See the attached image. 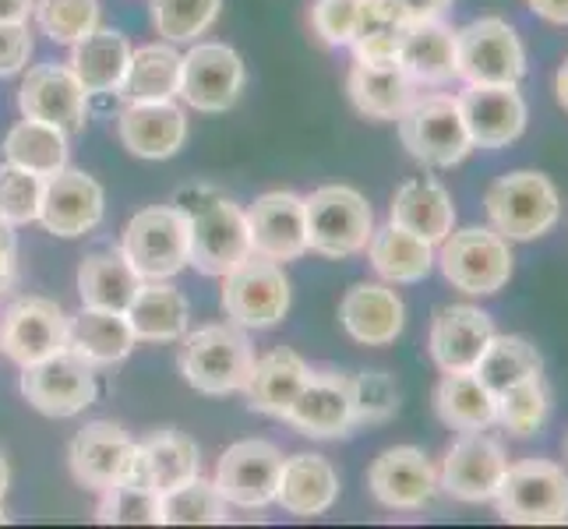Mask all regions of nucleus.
Returning a JSON list of instances; mask_svg holds the SVG:
<instances>
[{
    "label": "nucleus",
    "instance_id": "58836bf2",
    "mask_svg": "<svg viewBox=\"0 0 568 529\" xmlns=\"http://www.w3.org/2000/svg\"><path fill=\"white\" fill-rule=\"evenodd\" d=\"M435 409L453 430H487L495 424V391L474 370H445L435 388Z\"/></svg>",
    "mask_w": 568,
    "mask_h": 529
},
{
    "label": "nucleus",
    "instance_id": "c03bdc74",
    "mask_svg": "<svg viewBox=\"0 0 568 529\" xmlns=\"http://www.w3.org/2000/svg\"><path fill=\"white\" fill-rule=\"evenodd\" d=\"M223 0H152V26L166 43H199L215 26Z\"/></svg>",
    "mask_w": 568,
    "mask_h": 529
},
{
    "label": "nucleus",
    "instance_id": "6e6d98bb",
    "mask_svg": "<svg viewBox=\"0 0 568 529\" xmlns=\"http://www.w3.org/2000/svg\"><path fill=\"white\" fill-rule=\"evenodd\" d=\"M36 0H0V22H29Z\"/></svg>",
    "mask_w": 568,
    "mask_h": 529
},
{
    "label": "nucleus",
    "instance_id": "2f4dec72",
    "mask_svg": "<svg viewBox=\"0 0 568 529\" xmlns=\"http://www.w3.org/2000/svg\"><path fill=\"white\" fill-rule=\"evenodd\" d=\"M339 498V474L332 469L325 456H290L283 462V477H280V491L276 505H283L290 516L297 519H315L325 516Z\"/></svg>",
    "mask_w": 568,
    "mask_h": 529
},
{
    "label": "nucleus",
    "instance_id": "3c124183",
    "mask_svg": "<svg viewBox=\"0 0 568 529\" xmlns=\"http://www.w3.org/2000/svg\"><path fill=\"white\" fill-rule=\"evenodd\" d=\"M32 61L29 22H0V78L22 74Z\"/></svg>",
    "mask_w": 568,
    "mask_h": 529
},
{
    "label": "nucleus",
    "instance_id": "a19ab883",
    "mask_svg": "<svg viewBox=\"0 0 568 529\" xmlns=\"http://www.w3.org/2000/svg\"><path fill=\"white\" fill-rule=\"evenodd\" d=\"M474 375L495 391H505L508 385H516L523 378H534V375H544V357L540 349L523 339V336H498L487 343V349L480 353V360L474 367Z\"/></svg>",
    "mask_w": 568,
    "mask_h": 529
},
{
    "label": "nucleus",
    "instance_id": "864d4df0",
    "mask_svg": "<svg viewBox=\"0 0 568 529\" xmlns=\"http://www.w3.org/2000/svg\"><path fill=\"white\" fill-rule=\"evenodd\" d=\"M399 4L414 22H430V18H442L453 8V0H399Z\"/></svg>",
    "mask_w": 568,
    "mask_h": 529
},
{
    "label": "nucleus",
    "instance_id": "ddd939ff",
    "mask_svg": "<svg viewBox=\"0 0 568 529\" xmlns=\"http://www.w3.org/2000/svg\"><path fill=\"white\" fill-rule=\"evenodd\" d=\"M283 462H286V456L272 441L247 438V441L230 445L220 456L212 484L220 487V495L233 508H247V512H254V508H265L276 501Z\"/></svg>",
    "mask_w": 568,
    "mask_h": 529
},
{
    "label": "nucleus",
    "instance_id": "393cba45",
    "mask_svg": "<svg viewBox=\"0 0 568 529\" xmlns=\"http://www.w3.org/2000/svg\"><path fill=\"white\" fill-rule=\"evenodd\" d=\"M491 339H495V322L487 311L474 304H453L442 307L435 322H430L427 349L430 360L442 367V375L445 370H474Z\"/></svg>",
    "mask_w": 568,
    "mask_h": 529
},
{
    "label": "nucleus",
    "instance_id": "aec40b11",
    "mask_svg": "<svg viewBox=\"0 0 568 529\" xmlns=\"http://www.w3.org/2000/svg\"><path fill=\"white\" fill-rule=\"evenodd\" d=\"M367 487L392 512H414L424 508L438 491V469L414 445H396L371 462Z\"/></svg>",
    "mask_w": 568,
    "mask_h": 529
},
{
    "label": "nucleus",
    "instance_id": "1a4fd4ad",
    "mask_svg": "<svg viewBox=\"0 0 568 529\" xmlns=\"http://www.w3.org/2000/svg\"><path fill=\"white\" fill-rule=\"evenodd\" d=\"M456 61L466 85H519L526 74V50L505 18H477L456 29Z\"/></svg>",
    "mask_w": 568,
    "mask_h": 529
},
{
    "label": "nucleus",
    "instance_id": "39448f33",
    "mask_svg": "<svg viewBox=\"0 0 568 529\" xmlns=\"http://www.w3.org/2000/svg\"><path fill=\"white\" fill-rule=\"evenodd\" d=\"M513 247L498 230L466 226L453 230L435 251L442 276L469 297H491L513 279Z\"/></svg>",
    "mask_w": 568,
    "mask_h": 529
},
{
    "label": "nucleus",
    "instance_id": "603ef678",
    "mask_svg": "<svg viewBox=\"0 0 568 529\" xmlns=\"http://www.w3.org/2000/svg\"><path fill=\"white\" fill-rule=\"evenodd\" d=\"M14 254H18V241H14V226L0 220V293H8L18 279V265H14Z\"/></svg>",
    "mask_w": 568,
    "mask_h": 529
},
{
    "label": "nucleus",
    "instance_id": "f257e3e1",
    "mask_svg": "<svg viewBox=\"0 0 568 529\" xmlns=\"http://www.w3.org/2000/svg\"><path fill=\"white\" fill-rule=\"evenodd\" d=\"M191 226V268L202 276H226L244 258H251L247 212L209 184H187L173 199Z\"/></svg>",
    "mask_w": 568,
    "mask_h": 529
},
{
    "label": "nucleus",
    "instance_id": "b1692460",
    "mask_svg": "<svg viewBox=\"0 0 568 529\" xmlns=\"http://www.w3.org/2000/svg\"><path fill=\"white\" fill-rule=\"evenodd\" d=\"M116 134L121 145L139 160H170L187 142V113L178 100L160 103H124L116 113Z\"/></svg>",
    "mask_w": 568,
    "mask_h": 529
},
{
    "label": "nucleus",
    "instance_id": "a18cd8bd",
    "mask_svg": "<svg viewBox=\"0 0 568 529\" xmlns=\"http://www.w3.org/2000/svg\"><path fill=\"white\" fill-rule=\"evenodd\" d=\"M95 522L103 526H163V495L134 484H113L100 491Z\"/></svg>",
    "mask_w": 568,
    "mask_h": 529
},
{
    "label": "nucleus",
    "instance_id": "9d476101",
    "mask_svg": "<svg viewBox=\"0 0 568 529\" xmlns=\"http://www.w3.org/2000/svg\"><path fill=\"white\" fill-rule=\"evenodd\" d=\"M95 367L78 357L71 346L50 353V357L22 367V396L43 417L68 420L95 403Z\"/></svg>",
    "mask_w": 568,
    "mask_h": 529
},
{
    "label": "nucleus",
    "instance_id": "09e8293b",
    "mask_svg": "<svg viewBox=\"0 0 568 529\" xmlns=\"http://www.w3.org/2000/svg\"><path fill=\"white\" fill-rule=\"evenodd\" d=\"M354 385V427H375L396 417L399 388L385 370H361L349 378Z\"/></svg>",
    "mask_w": 568,
    "mask_h": 529
},
{
    "label": "nucleus",
    "instance_id": "4c0bfd02",
    "mask_svg": "<svg viewBox=\"0 0 568 529\" xmlns=\"http://www.w3.org/2000/svg\"><path fill=\"white\" fill-rule=\"evenodd\" d=\"M139 286H142V276L128 265V258L121 251H95L82 262V268H78L82 307L128 311Z\"/></svg>",
    "mask_w": 568,
    "mask_h": 529
},
{
    "label": "nucleus",
    "instance_id": "c756f323",
    "mask_svg": "<svg viewBox=\"0 0 568 529\" xmlns=\"http://www.w3.org/2000/svg\"><path fill=\"white\" fill-rule=\"evenodd\" d=\"M131 64V43L124 32L116 29H95L85 39H78L71 47L68 68L74 71L78 85L85 89V95H116L124 74Z\"/></svg>",
    "mask_w": 568,
    "mask_h": 529
},
{
    "label": "nucleus",
    "instance_id": "9b49d317",
    "mask_svg": "<svg viewBox=\"0 0 568 529\" xmlns=\"http://www.w3.org/2000/svg\"><path fill=\"white\" fill-rule=\"evenodd\" d=\"M290 311V279L283 265L251 254L223 276V315L241 328H272Z\"/></svg>",
    "mask_w": 568,
    "mask_h": 529
},
{
    "label": "nucleus",
    "instance_id": "412c9836",
    "mask_svg": "<svg viewBox=\"0 0 568 529\" xmlns=\"http://www.w3.org/2000/svg\"><path fill=\"white\" fill-rule=\"evenodd\" d=\"M202 474V452L199 441L184 430H155L145 441L134 445V456L128 462L124 484L149 487V491H173ZM121 484V480H116Z\"/></svg>",
    "mask_w": 568,
    "mask_h": 529
},
{
    "label": "nucleus",
    "instance_id": "c85d7f7f",
    "mask_svg": "<svg viewBox=\"0 0 568 529\" xmlns=\"http://www.w3.org/2000/svg\"><path fill=\"white\" fill-rule=\"evenodd\" d=\"M349 100L354 106L371 116V121H399V116L409 110V103L417 100V82L403 71L399 61L392 64H361L354 61L346 78Z\"/></svg>",
    "mask_w": 568,
    "mask_h": 529
},
{
    "label": "nucleus",
    "instance_id": "cd10ccee",
    "mask_svg": "<svg viewBox=\"0 0 568 529\" xmlns=\"http://www.w3.org/2000/svg\"><path fill=\"white\" fill-rule=\"evenodd\" d=\"M388 223L417 233L427 244H442L456 230V205L435 176H414L406 181L388 205Z\"/></svg>",
    "mask_w": 568,
    "mask_h": 529
},
{
    "label": "nucleus",
    "instance_id": "7ed1b4c3",
    "mask_svg": "<svg viewBox=\"0 0 568 529\" xmlns=\"http://www.w3.org/2000/svg\"><path fill=\"white\" fill-rule=\"evenodd\" d=\"M121 254L142 283H166L191 262V226L178 205H152L134 212L121 233Z\"/></svg>",
    "mask_w": 568,
    "mask_h": 529
},
{
    "label": "nucleus",
    "instance_id": "ea45409f",
    "mask_svg": "<svg viewBox=\"0 0 568 529\" xmlns=\"http://www.w3.org/2000/svg\"><path fill=\"white\" fill-rule=\"evenodd\" d=\"M68 134L43 121H18L4 139V163L39 176H53L68 166Z\"/></svg>",
    "mask_w": 568,
    "mask_h": 529
},
{
    "label": "nucleus",
    "instance_id": "423d86ee",
    "mask_svg": "<svg viewBox=\"0 0 568 529\" xmlns=\"http://www.w3.org/2000/svg\"><path fill=\"white\" fill-rule=\"evenodd\" d=\"M498 516L516 526L568 522V474L551 459H523L505 469L495 495Z\"/></svg>",
    "mask_w": 568,
    "mask_h": 529
},
{
    "label": "nucleus",
    "instance_id": "8fccbe9b",
    "mask_svg": "<svg viewBox=\"0 0 568 529\" xmlns=\"http://www.w3.org/2000/svg\"><path fill=\"white\" fill-rule=\"evenodd\" d=\"M364 0H315L311 4V29L325 47H349L361 22Z\"/></svg>",
    "mask_w": 568,
    "mask_h": 529
},
{
    "label": "nucleus",
    "instance_id": "bf43d9fd",
    "mask_svg": "<svg viewBox=\"0 0 568 529\" xmlns=\"http://www.w3.org/2000/svg\"><path fill=\"white\" fill-rule=\"evenodd\" d=\"M8 522H11V516L4 512V505H0V526H8Z\"/></svg>",
    "mask_w": 568,
    "mask_h": 529
},
{
    "label": "nucleus",
    "instance_id": "f3484780",
    "mask_svg": "<svg viewBox=\"0 0 568 529\" xmlns=\"http://www.w3.org/2000/svg\"><path fill=\"white\" fill-rule=\"evenodd\" d=\"M64 346H68V315L57 301L18 297L0 315V353L18 367H29Z\"/></svg>",
    "mask_w": 568,
    "mask_h": 529
},
{
    "label": "nucleus",
    "instance_id": "f03ea898",
    "mask_svg": "<svg viewBox=\"0 0 568 529\" xmlns=\"http://www.w3.org/2000/svg\"><path fill=\"white\" fill-rule=\"evenodd\" d=\"M178 367L184 382L202 396H230L244 391L254 370V346L241 325H202L181 339Z\"/></svg>",
    "mask_w": 568,
    "mask_h": 529
},
{
    "label": "nucleus",
    "instance_id": "4d7b16f0",
    "mask_svg": "<svg viewBox=\"0 0 568 529\" xmlns=\"http://www.w3.org/2000/svg\"><path fill=\"white\" fill-rule=\"evenodd\" d=\"M555 92H558L561 110L568 113V57H565V64H561V68H558V74H555Z\"/></svg>",
    "mask_w": 568,
    "mask_h": 529
},
{
    "label": "nucleus",
    "instance_id": "72a5a7b5",
    "mask_svg": "<svg viewBox=\"0 0 568 529\" xmlns=\"http://www.w3.org/2000/svg\"><path fill=\"white\" fill-rule=\"evenodd\" d=\"M181 64L184 53L178 43H149L142 50H131V64L116 95L124 103H160L181 95Z\"/></svg>",
    "mask_w": 568,
    "mask_h": 529
},
{
    "label": "nucleus",
    "instance_id": "79ce46f5",
    "mask_svg": "<svg viewBox=\"0 0 568 529\" xmlns=\"http://www.w3.org/2000/svg\"><path fill=\"white\" fill-rule=\"evenodd\" d=\"M547 414H551V391L544 385V375L523 378L495 396V424H501L513 438L540 435Z\"/></svg>",
    "mask_w": 568,
    "mask_h": 529
},
{
    "label": "nucleus",
    "instance_id": "052dcab7",
    "mask_svg": "<svg viewBox=\"0 0 568 529\" xmlns=\"http://www.w3.org/2000/svg\"><path fill=\"white\" fill-rule=\"evenodd\" d=\"M565 459H568V435H565Z\"/></svg>",
    "mask_w": 568,
    "mask_h": 529
},
{
    "label": "nucleus",
    "instance_id": "5fc2aeb1",
    "mask_svg": "<svg viewBox=\"0 0 568 529\" xmlns=\"http://www.w3.org/2000/svg\"><path fill=\"white\" fill-rule=\"evenodd\" d=\"M534 14H540L551 26H568V0H526Z\"/></svg>",
    "mask_w": 568,
    "mask_h": 529
},
{
    "label": "nucleus",
    "instance_id": "f704fd0d",
    "mask_svg": "<svg viewBox=\"0 0 568 529\" xmlns=\"http://www.w3.org/2000/svg\"><path fill=\"white\" fill-rule=\"evenodd\" d=\"M124 315L139 343H181L187 336L191 307L184 293L173 289L166 279V283H142Z\"/></svg>",
    "mask_w": 568,
    "mask_h": 529
},
{
    "label": "nucleus",
    "instance_id": "49530a36",
    "mask_svg": "<svg viewBox=\"0 0 568 529\" xmlns=\"http://www.w3.org/2000/svg\"><path fill=\"white\" fill-rule=\"evenodd\" d=\"M32 14L43 35L61 47H74L100 29V0H36Z\"/></svg>",
    "mask_w": 568,
    "mask_h": 529
},
{
    "label": "nucleus",
    "instance_id": "a878e982",
    "mask_svg": "<svg viewBox=\"0 0 568 529\" xmlns=\"http://www.w3.org/2000/svg\"><path fill=\"white\" fill-rule=\"evenodd\" d=\"M339 322L346 336L361 346H388L399 339L406 325V307L399 293L382 283H357L346 289L339 304Z\"/></svg>",
    "mask_w": 568,
    "mask_h": 529
},
{
    "label": "nucleus",
    "instance_id": "20e7f679",
    "mask_svg": "<svg viewBox=\"0 0 568 529\" xmlns=\"http://www.w3.org/2000/svg\"><path fill=\"white\" fill-rule=\"evenodd\" d=\"M487 220L505 241H537L561 220L558 187L537 170H513L487 187Z\"/></svg>",
    "mask_w": 568,
    "mask_h": 529
},
{
    "label": "nucleus",
    "instance_id": "de8ad7c7",
    "mask_svg": "<svg viewBox=\"0 0 568 529\" xmlns=\"http://www.w3.org/2000/svg\"><path fill=\"white\" fill-rule=\"evenodd\" d=\"M43 181H47V176L29 173L22 166H11V163L0 166V220L11 223L14 230L39 223Z\"/></svg>",
    "mask_w": 568,
    "mask_h": 529
},
{
    "label": "nucleus",
    "instance_id": "473e14b6",
    "mask_svg": "<svg viewBox=\"0 0 568 529\" xmlns=\"http://www.w3.org/2000/svg\"><path fill=\"white\" fill-rule=\"evenodd\" d=\"M399 64L414 78L417 85H448L459 78L456 61V29L445 26L442 18L430 22H414L403 35L399 47Z\"/></svg>",
    "mask_w": 568,
    "mask_h": 529
},
{
    "label": "nucleus",
    "instance_id": "7c9ffc66",
    "mask_svg": "<svg viewBox=\"0 0 568 529\" xmlns=\"http://www.w3.org/2000/svg\"><path fill=\"white\" fill-rule=\"evenodd\" d=\"M68 346L92 367H113L131 357V349L139 346V336H134L124 311L82 307L78 315L68 318Z\"/></svg>",
    "mask_w": 568,
    "mask_h": 529
},
{
    "label": "nucleus",
    "instance_id": "4be33fe9",
    "mask_svg": "<svg viewBox=\"0 0 568 529\" xmlns=\"http://www.w3.org/2000/svg\"><path fill=\"white\" fill-rule=\"evenodd\" d=\"M286 424L307 438H346L354 430V385L339 370H311L297 403L290 406Z\"/></svg>",
    "mask_w": 568,
    "mask_h": 529
},
{
    "label": "nucleus",
    "instance_id": "2eb2a0df",
    "mask_svg": "<svg viewBox=\"0 0 568 529\" xmlns=\"http://www.w3.org/2000/svg\"><path fill=\"white\" fill-rule=\"evenodd\" d=\"M106 194L95 176L85 170L64 166L43 181V202H39V226L53 237H85L103 223Z\"/></svg>",
    "mask_w": 568,
    "mask_h": 529
},
{
    "label": "nucleus",
    "instance_id": "dca6fc26",
    "mask_svg": "<svg viewBox=\"0 0 568 529\" xmlns=\"http://www.w3.org/2000/svg\"><path fill=\"white\" fill-rule=\"evenodd\" d=\"M18 110L29 121H43L61 128L68 139L89 124V95L78 85L68 64H36L26 71L18 89Z\"/></svg>",
    "mask_w": 568,
    "mask_h": 529
},
{
    "label": "nucleus",
    "instance_id": "c9c22d12",
    "mask_svg": "<svg viewBox=\"0 0 568 529\" xmlns=\"http://www.w3.org/2000/svg\"><path fill=\"white\" fill-rule=\"evenodd\" d=\"M367 262L385 283H420L435 268V244H427L417 233H409L396 223L375 226L367 241Z\"/></svg>",
    "mask_w": 568,
    "mask_h": 529
},
{
    "label": "nucleus",
    "instance_id": "e433bc0d",
    "mask_svg": "<svg viewBox=\"0 0 568 529\" xmlns=\"http://www.w3.org/2000/svg\"><path fill=\"white\" fill-rule=\"evenodd\" d=\"M414 18L403 11L399 0H364L361 22L354 32V61L361 64H392L399 61V47Z\"/></svg>",
    "mask_w": 568,
    "mask_h": 529
},
{
    "label": "nucleus",
    "instance_id": "bb28decb",
    "mask_svg": "<svg viewBox=\"0 0 568 529\" xmlns=\"http://www.w3.org/2000/svg\"><path fill=\"white\" fill-rule=\"evenodd\" d=\"M307 378H311V367L301 353L290 346H276L272 353H265V357H254V370L244 385L247 406L254 414L286 420L290 406L297 403Z\"/></svg>",
    "mask_w": 568,
    "mask_h": 529
},
{
    "label": "nucleus",
    "instance_id": "13d9d810",
    "mask_svg": "<svg viewBox=\"0 0 568 529\" xmlns=\"http://www.w3.org/2000/svg\"><path fill=\"white\" fill-rule=\"evenodd\" d=\"M8 484H11V469H8L4 452H0V501H4V495H8Z\"/></svg>",
    "mask_w": 568,
    "mask_h": 529
},
{
    "label": "nucleus",
    "instance_id": "a211bd4d",
    "mask_svg": "<svg viewBox=\"0 0 568 529\" xmlns=\"http://www.w3.org/2000/svg\"><path fill=\"white\" fill-rule=\"evenodd\" d=\"M251 254L276 265L297 262L307 254V208L293 191H268L247 208Z\"/></svg>",
    "mask_w": 568,
    "mask_h": 529
},
{
    "label": "nucleus",
    "instance_id": "6ab92c4d",
    "mask_svg": "<svg viewBox=\"0 0 568 529\" xmlns=\"http://www.w3.org/2000/svg\"><path fill=\"white\" fill-rule=\"evenodd\" d=\"M456 103L474 149H508L526 131V103L519 85H466Z\"/></svg>",
    "mask_w": 568,
    "mask_h": 529
},
{
    "label": "nucleus",
    "instance_id": "4468645a",
    "mask_svg": "<svg viewBox=\"0 0 568 529\" xmlns=\"http://www.w3.org/2000/svg\"><path fill=\"white\" fill-rule=\"evenodd\" d=\"M244 57L226 43H194L181 64V100L199 113H226L244 92Z\"/></svg>",
    "mask_w": 568,
    "mask_h": 529
},
{
    "label": "nucleus",
    "instance_id": "0eeeda50",
    "mask_svg": "<svg viewBox=\"0 0 568 529\" xmlns=\"http://www.w3.org/2000/svg\"><path fill=\"white\" fill-rule=\"evenodd\" d=\"M307 208V251L322 258H349L361 254L375 233V212L361 191L346 184L318 187L311 199H304Z\"/></svg>",
    "mask_w": 568,
    "mask_h": 529
},
{
    "label": "nucleus",
    "instance_id": "5701e85b",
    "mask_svg": "<svg viewBox=\"0 0 568 529\" xmlns=\"http://www.w3.org/2000/svg\"><path fill=\"white\" fill-rule=\"evenodd\" d=\"M134 441L121 424L113 420H92L74 435L68 448V462L74 480L85 487V491H106L116 480H124L128 462L134 456Z\"/></svg>",
    "mask_w": 568,
    "mask_h": 529
},
{
    "label": "nucleus",
    "instance_id": "6e6552de",
    "mask_svg": "<svg viewBox=\"0 0 568 529\" xmlns=\"http://www.w3.org/2000/svg\"><path fill=\"white\" fill-rule=\"evenodd\" d=\"M396 124L403 149L424 166L448 170L474 152L456 95H417Z\"/></svg>",
    "mask_w": 568,
    "mask_h": 529
},
{
    "label": "nucleus",
    "instance_id": "f8f14e48",
    "mask_svg": "<svg viewBox=\"0 0 568 529\" xmlns=\"http://www.w3.org/2000/svg\"><path fill=\"white\" fill-rule=\"evenodd\" d=\"M508 456L501 441H495L484 430H459V438L448 445V452L438 469V487L456 501L484 505L495 501L498 487L505 480Z\"/></svg>",
    "mask_w": 568,
    "mask_h": 529
},
{
    "label": "nucleus",
    "instance_id": "37998d69",
    "mask_svg": "<svg viewBox=\"0 0 568 529\" xmlns=\"http://www.w3.org/2000/svg\"><path fill=\"white\" fill-rule=\"evenodd\" d=\"M230 501L202 474L163 495V526H223Z\"/></svg>",
    "mask_w": 568,
    "mask_h": 529
}]
</instances>
